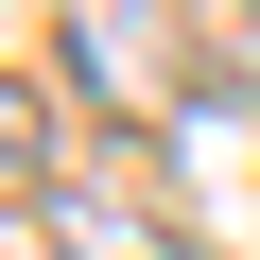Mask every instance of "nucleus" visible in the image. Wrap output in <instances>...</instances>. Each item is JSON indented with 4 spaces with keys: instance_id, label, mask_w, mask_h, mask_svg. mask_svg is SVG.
<instances>
[{
    "instance_id": "f257e3e1",
    "label": "nucleus",
    "mask_w": 260,
    "mask_h": 260,
    "mask_svg": "<svg viewBox=\"0 0 260 260\" xmlns=\"http://www.w3.org/2000/svg\"><path fill=\"white\" fill-rule=\"evenodd\" d=\"M52 191V121H35V87L0 70V208H35Z\"/></svg>"
},
{
    "instance_id": "f03ea898",
    "label": "nucleus",
    "mask_w": 260,
    "mask_h": 260,
    "mask_svg": "<svg viewBox=\"0 0 260 260\" xmlns=\"http://www.w3.org/2000/svg\"><path fill=\"white\" fill-rule=\"evenodd\" d=\"M70 260H191V243L139 225V208H70Z\"/></svg>"
}]
</instances>
